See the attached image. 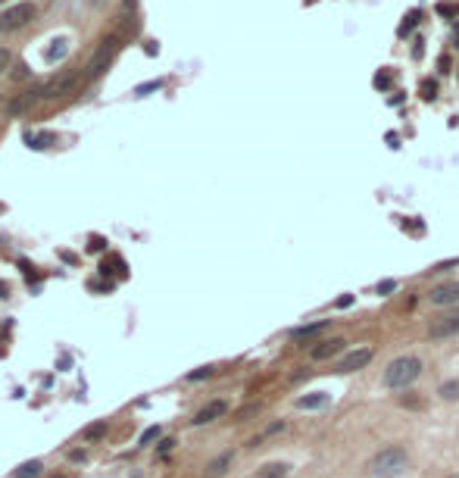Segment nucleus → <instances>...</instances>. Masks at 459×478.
<instances>
[{"label":"nucleus","instance_id":"obj_1","mask_svg":"<svg viewBox=\"0 0 459 478\" xmlns=\"http://www.w3.org/2000/svg\"><path fill=\"white\" fill-rule=\"evenodd\" d=\"M406 466H409L406 450H400V447H384L381 453L372 456L369 472L375 478H400L403 472H406Z\"/></svg>","mask_w":459,"mask_h":478},{"label":"nucleus","instance_id":"obj_2","mask_svg":"<svg viewBox=\"0 0 459 478\" xmlns=\"http://www.w3.org/2000/svg\"><path fill=\"white\" fill-rule=\"evenodd\" d=\"M419 375H422V359L419 357H397L394 363H388V369H384V384L400 391V388H409Z\"/></svg>","mask_w":459,"mask_h":478},{"label":"nucleus","instance_id":"obj_3","mask_svg":"<svg viewBox=\"0 0 459 478\" xmlns=\"http://www.w3.org/2000/svg\"><path fill=\"white\" fill-rule=\"evenodd\" d=\"M35 3L32 0H19V3H13L10 10H3L0 13V32H19L22 26H28V22L35 19Z\"/></svg>","mask_w":459,"mask_h":478},{"label":"nucleus","instance_id":"obj_4","mask_svg":"<svg viewBox=\"0 0 459 478\" xmlns=\"http://www.w3.org/2000/svg\"><path fill=\"white\" fill-rule=\"evenodd\" d=\"M76 82H78V72L66 69V72H60V76H53L47 85H41V97H44V101H57V97L69 94V91L76 88Z\"/></svg>","mask_w":459,"mask_h":478},{"label":"nucleus","instance_id":"obj_5","mask_svg":"<svg viewBox=\"0 0 459 478\" xmlns=\"http://www.w3.org/2000/svg\"><path fill=\"white\" fill-rule=\"evenodd\" d=\"M456 332H459V307H453L450 313L438 316V319L431 322V328H428L431 338H453Z\"/></svg>","mask_w":459,"mask_h":478},{"label":"nucleus","instance_id":"obj_6","mask_svg":"<svg viewBox=\"0 0 459 478\" xmlns=\"http://www.w3.org/2000/svg\"><path fill=\"white\" fill-rule=\"evenodd\" d=\"M428 300L434 307H456L459 303V282H444V284H434Z\"/></svg>","mask_w":459,"mask_h":478},{"label":"nucleus","instance_id":"obj_7","mask_svg":"<svg viewBox=\"0 0 459 478\" xmlns=\"http://www.w3.org/2000/svg\"><path fill=\"white\" fill-rule=\"evenodd\" d=\"M369 359H372V347H359V350L338 359V372H356L363 366H369Z\"/></svg>","mask_w":459,"mask_h":478},{"label":"nucleus","instance_id":"obj_8","mask_svg":"<svg viewBox=\"0 0 459 478\" xmlns=\"http://www.w3.org/2000/svg\"><path fill=\"white\" fill-rule=\"evenodd\" d=\"M344 344L347 341L344 338H325V341H319V344L309 350V357L319 363V359H331V357H338L340 350H344Z\"/></svg>","mask_w":459,"mask_h":478},{"label":"nucleus","instance_id":"obj_9","mask_svg":"<svg viewBox=\"0 0 459 478\" xmlns=\"http://www.w3.org/2000/svg\"><path fill=\"white\" fill-rule=\"evenodd\" d=\"M225 413H228V403L225 400H209L207 407H203L200 413L194 416V425H207V422H216V419H222Z\"/></svg>","mask_w":459,"mask_h":478},{"label":"nucleus","instance_id":"obj_10","mask_svg":"<svg viewBox=\"0 0 459 478\" xmlns=\"http://www.w3.org/2000/svg\"><path fill=\"white\" fill-rule=\"evenodd\" d=\"M113 51H116V41H107V44L101 47V51L91 57V63H88V76H97V72H103V66L113 60Z\"/></svg>","mask_w":459,"mask_h":478},{"label":"nucleus","instance_id":"obj_11","mask_svg":"<svg viewBox=\"0 0 459 478\" xmlns=\"http://www.w3.org/2000/svg\"><path fill=\"white\" fill-rule=\"evenodd\" d=\"M328 325H331V322H328V319L309 322V325H300V328H294V332H291V338H294V341H309V338H315V334H322V332H325Z\"/></svg>","mask_w":459,"mask_h":478},{"label":"nucleus","instance_id":"obj_12","mask_svg":"<svg viewBox=\"0 0 459 478\" xmlns=\"http://www.w3.org/2000/svg\"><path fill=\"white\" fill-rule=\"evenodd\" d=\"M232 459H234V453H219L216 459H209V466H207V478H222L228 472V466H232Z\"/></svg>","mask_w":459,"mask_h":478},{"label":"nucleus","instance_id":"obj_13","mask_svg":"<svg viewBox=\"0 0 459 478\" xmlns=\"http://www.w3.org/2000/svg\"><path fill=\"white\" fill-rule=\"evenodd\" d=\"M291 466L288 463H266L263 469H257V478H288Z\"/></svg>","mask_w":459,"mask_h":478},{"label":"nucleus","instance_id":"obj_14","mask_svg":"<svg viewBox=\"0 0 459 478\" xmlns=\"http://www.w3.org/2000/svg\"><path fill=\"white\" fill-rule=\"evenodd\" d=\"M35 101H41V88H35V91H28L26 97H19V101H13L10 103V116H19V113H26L28 107H32Z\"/></svg>","mask_w":459,"mask_h":478},{"label":"nucleus","instance_id":"obj_15","mask_svg":"<svg viewBox=\"0 0 459 478\" xmlns=\"http://www.w3.org/2000/svg\"><path fill=\"white\" fill-rule=\"evenodd\" d=\"M328 403V394H306V397H297V409H319Z\"/></svg>","mask_w":459,"mask_h":478},{"label":"nucleus","instance_id":"obj_16","mask_svg":"<svg viewBox=\"0 0 459 478\" xmlns=\"http://www.w3.org/2000/svg\"><path fill=\"white\" fill-rule=\"evenodd\" d=\"M38 472H41V463L38 459H32V463H26V466L16 469V478H38Z\"/></svg>","mask_w":459,"mask_h":478},{"label":"nucleus","instance_id":"obj_17","mask_svg":"<svg viewBox=\"0 0 459 478\" xmlns=\"http://www.w3.org/2000/svg\"><path fill=\"white\" fill-rule=\"evenodd\" d=\"M66 51H69V41H66V38H57V41H53V47L47 51V60H60Z\"/></svg>","mask_w":459,"mask_h":478},{"label":"nucleus","instance_id":"obj_18","mask_svg":"<svg viewBox=\"0 0 459 478\" xmlns=\"http://www.w3.org/2000/svg\"><path fill=\"white\" fill-rule=\"evenodd\" d=\"M440 397H444V400H459V382H444L440 384Z\"/></svg>","mask_w":459,"mask_h":478},{"label":"nucleus","instance_id":"obj_19","mask_svg":"<svg viewBox=\"0 0 459 478\" xmlns=\"http://www.w3.org/2000/svg\"><path fill=\"white\" fill-rule=\"evenodd\" d=\"M53 135H28V144L32 147H51Z\"/></svg>","mask_w":459,"mask_h":478},{"label":"nucleus","instance_id":"obj_20","mask_svg":"<svg viewBox=\"0 0 459 478\" xmlns=\"http://www.w3.org/2000/svg\"><path fill=\"white\" fill-rule=\"evenodd\" d=\"M103 432H107V425H103V422H97V425H88V428H85V438H88V441L103 438Z\"/></svg>","mask_w":459,"mask_h":478},{"label":"nucleus","instance_id":"obj_21","mask_svg":"<svg viewBox=\"0 0 459 478\" xmlns=\"http://www.w3.org/2000/svg\"><path fill=\"white\" fill-rule=\"evenodd\" d=\"M159 434H163V432H159V428H157V425H153V428H147V432H144V434H141V444H150V441H157V438H159Z\"/></svg>","mask_w":459,"mask_h":478},{"label":"nucleus","instance_id":"obj_22","mask_svg":"<svg viewBox=\"0 0 459 478\" xmlns=\"http://www.w3.org/2000/svg\"><path fill=\"white\" fill-rule=\"evenodd\" d=\"M207 375H213V366H203V369H197V372H191V382H197V378H207Z\"/></svg>","mask_w":459,"mask_h":478},{"label":"nucleus","instance_id":"obj_23","mask_svg":"<svg viewBox=\"0 0 459 478\" xmlns=\"http://www.w3.org/2000/svg\"><path fill=\"white\" fill-rule=\"evenodd\" d=\"M3 69H10V51L7 47H0V72Z\"/></svg>","mask_w":459,"mask_h":478},{"label":"nucleus","instance_id":"obj_24","mask_svg":"<svg viewBox=\"0 0 459 478\" xmlns=\"http://www.w3.org/2000/svg\"><path fill=\"white\" fill-rule=\"evenodd\" d=\"M88 250H91V253H94V250H103V238H91Z\"/></svg>","mask_w":459,"mask_h":478},{"label":"nucleus","instance_id":"obj_25","mask_svg":"<svg viewBox=\"0 0 459 478\" xmlns=\"http://www.w3.org/2000/svg\"><path fill=\"white\" fill-rule=\"evenodd\" d=\"M388 291H394V282H381V284H378V294H388Z\"/></svg>","mask_w":459,"mask_h":478},{"label":"nucleus","instance_id":"obj_26","mask_svg":"<svg viewBox=\"0 0 459 478\" xmlns=\"http://www.w3.org/2000/svg\"><path fill=\"white\" fill-rule=\"evenodd\" d=\"M172 444H175V441H172V438H169V441H163V444H159V453H166V450H172Z\"/></svg>","mask_w":459,"mask_h":478},{"label":"nucleus","instance_id":"obj_27","mask_svg":"<svg viewBox=\"0 0 459 478\" xmlns=\"http://www.w3.org/2000/svg\"><path fill=\"white\" fill-rule=\"evenodd\" d=\"M450 478H459V475H450Z\"/></svg>","mask_w":459,"mask_h":478},{"label":"nucleus","instance_id":"obj_28","mask_svg":"<svg viewBox=\"0 0 459 478\" xmlns=\"http://www.w3.org/2000/svg\"><path fill=\"white\" fill-rule=\"evenodd\" d=\"M0 3H7V0H0Z\"/></svg>","mask_w":459,"mask_h":478}]
</instances>
